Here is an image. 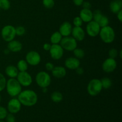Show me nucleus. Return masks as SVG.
<instances>
[{
  "mask_svg": "<svg viewBox=\"0 0 122 122\" xmlns=\"http://www.w3.org/2000/svg\"><path fill=\"white\" fill-rule=\"evenodd\" d=\"M122 50H121V51H120V55H119V56H120V58H122Z\"/></svg>",
  "mask_w": 122,
  "mask_h": 122,
  "instance_id": "obj_43",
  "label": "nucleus"
},
{
  "mask_svg": "<svg viewBox=\"0 0 122 122\" xmlns=\"http://www.w3.org/2000/svg\"><path fill=\"white\" fill-rule=\"evenodd\" d=\"M26 33V29L25 27L22 26H19L18 27H15V33L16 35L19 36H23L25 33Z\"/></svg>",
  "mask_w": 122,
  "mask_h": 122,
  "instance_id": "obj_33",
  "label": "nucleus"
},
{
  "mask_svg": "<svg viewBox=\"0 0 122 122\" xmlns=\"http://www.w3.org/2000/svg\"><path fill=\"white\" fill-rule=\"evenodd\" d=\"M0 9H1V8H0Z\"/></svg>",
  "mask_w": 122,
  "mask_h": 122,
  "instance_id": "obj_46",
  "label": "nucleus"
},
{
  "mask_svg": "<svg viewBox=\"0 0 122 122\" xmlns=\"http://www.w3.org/2000/svg\"><path fill=\"white\" fill-rule=\"evenodd\" d=\"M7 48L9 50L10 52H20L23 48V45L20 41L17 40H13L10 42H8Z\"/></svg>",
  "mask_w": 122,
  "mask_h": 122,
  "instance_id": "obj_19",
  "label": "nucleus"
},
{
  "mask_svg": "<svg viewBox=\"0 0 122 122\" xmlns=\"http://www.w3.org/2000/svg\"><path fill=\"white\" fill-rule=\"evenodd\" d=\"M51 45L50 44H48V43H45V44H44L43 45V48L45 51H50V48H51Z\"/></svg>",
  "mask_w": 122,
  "mask_h": 122,
  "instance_id": "obj_39",
  "label": "nucleus"
},
{
  "mask_svg": "<svg viewBox=\"0 0 122 122\" xmlns=\"http://www.w3.org/2000/svg\"><path fill=\"white\" fill-rule=\"evenodd\" d=\"M81 62L79 59L75 57H69L67 58L64 62V65L66 68L70 70H76L80 66Z\"/></svg>",
  "mask_w": 122,
  "mask_h": 122,
  "instance_id": "obj_15",
  "label": "nucleus"
},
{
  "mask_svg": "<svg viewBox=\"0 0 122 122\" xmlns=\"http://www.w3.org/2000/svg\"><path fill=\"white\" fill-rule=\"evenodd\" d=\"M93 20L96 21L101 27L108 26L109 24V20L106 15H104L102 12L99 10L94 11L93 13Z\"/></svg>",
  "mask_w": 122,
  "mask_h": 122,
  "instance_id": "obj_9",
  "label": "nucleus"
},
{
  "mask_svg": "<svg viewBox=\"0 0 122 122\" xmlns=\"http://www.w3.org/2000/svg\"><path fill=\"white\" fill-rule=\"evenodd\" d=\"M42 4L44 7L47 9H51L54 7V0H42Z\"/></svg>",
  "mask_w": 122,
  "mask_h": 122,
  "instance_id": "obj_29",
  "label": "nucleus"
},
{
  "mask_svg": "<svg viewBox=\"0 0 122 122\" xmlns=\"http://www.w3.org/2000/svg\"><path fill=\"white\" fill-rule=\"evenodd\" d=\"M0 122H5L3 120H0Z\"/></svg>",
  "mask_w": 122,
  "mask_h": 122,
  "instance_id": "obj_45",
  "label": "nucleus"
},
{
  "mask_svg": "<svg viewBox=\"0 0 122 122\" xmlns=\"http://www.w3.org/2000/svg\"><path fill=\"white\" fill-rule=\"evenodd\" d=\"M8 114V110L7 108L0 106V120H4L5 119Z\"/></svg>",
  "mask_w": 122,
  "mask_h": 122,
  "instance_id": "obj_32",
  "label": "nucleus"
},
{
  "mask_svg": "<svg viewBox=\"0 0 122 122\" xmlns=\"http://www.w3.org/2000/svg\"><path fill=\"white\" fill-rule=\"evenodd\" d=\"M71 35L76 41H82L85 37V32L81 27H74L71 30Z\"/></svg>",
  "mask_w": 122,
  "mask_h": 122,
  "instance_id": "obj_16",
  "label": "nucleus"
},
{
  "mask_svg": "<svg viewBox=\"0 0 122 122\" xmlns=\"http://www.w3.org/2000/svg\"><path fill=\"white\" fill-rule=\"evenodd\" d=\"M74 4L76 6H81L84 0H72Z\"/></svg>",
  "mask_w": 122,
  "mask_h": 122,
  "instance_id": "obj_38",
  "label": "nucleus"
},
{
  "mask_svg": "<svg viewBox=\"0 0 122 122\" xmlns=\"http://www.w3.org/2000/svg\"><path fill=\"white\" fill-rule=\"evenodd\" d=\"M6 122H15V117L12 113H8L5 117Z\"/></svg>",
  "mask_w": 122,
  "mask_h": 122,
  "instance_id": "obj_35",
  "label": "nucleus"
},
{
  "mask_svg": "<svg viewBox=\"0 0 122 122\" xmlns=\"http://www.w3.org/2000/svg\"><path fill=\"white\" fill-rule=\"evenodd\" d=\"M49 52L51 57L54 60L61 59L64 54V50L60 44H52Z\"/></svg>",
  "mask_w": 122,
  "mask_h": 122,
  "instance_id": "obj_12",
  "label": "nucleus"
},
{
  "mask_svg": "<svg viewBox=\"0 0 122 122\" xmlns=\"http://www.w3.org/2000/svg\"><path fill=\"white\" fill-rule=\"evenodd\" d=\"M6 83H7V80L5 77L1 73H0V92L5 89Z\"/></svg>",
  "mask_w": 122,
  "mask_h": 122,
  "instance_id": "obj_30",
  "label": "nucleus"
},
{
  "mask_svg": "<svg viewBox=\"0 0 122 122\" xmlns=\"http://www.w3.org/2000/svg\"><path fill=\"white\" fill-rule=\"evenodd\" d=\"M122 0H114L110 4V9L114 14H117L119 11L122 10Z\"/></svg>",
  "mask_w": 122,
  "mask_h": 122,
  "instance_id": "obj_22",
  "label": "nucleus"
},
{
  "mask_svg": "<svg viewBox=\"0 0 122 122\" xmlns=\"http://www.w3.org/2000/svg\"><path fill=\"white\" fill-rule=\"evenodd\" d=\"M63 36L58 31L54 32L50 37V41L52 44H59Z\"/></svg>",
  "mask_w": 122,
  "mask_h": 122,
  "instance_id": "obj_23",
  "label": "nucleus"
},
{
  "mask_svg": "<svg viewBox=\"0 0 122 122\" xmlns=\"http://www.w3.org/2000/svg\"><path fill=\"white\" fill-rule=\"evenodd\" d=\"M108 55H109V57L115 59L117 56H118L117 50L115 48H112L111 50H110L109 52H108Z\"/></svg>",
  "mask_w": 122,
  "mask_h": 122,
  "instance_id": "obj_34",
  "label": "nucleus"
},
{
  "mask_svg": "<svg viewBox=\"0 0 122 122\" xmlns=\"http://www.w3.org/2000/svg\"><path fill=\"white\" fill-rule=\"evenodd\" d=\"M101 27L100 25L94 20H91L88 23L86 27V33L91 37L97 36L100 33Z\"/></svg>",
  "mask_w": 122,
  "mask_h": 122,
  "instance_id": "obj_11",
  "label": "nucleus"
},
{
  "mask_svg": "<svg viewBox=\"0 0 122 122\" xmlns=\"http://www.w3.org/2000/svg\"><path fill=\"white\" fill-rule=\"evenodd\" d=\"M16 78L21 86L24 87L30 86L33 81L32 76L27 71H19Z\"/></svg>",
  "mask_w": 122,
  "mask_h": 122,
  "instance_id": "obj_8",
  "label": "nucleus"
},
{
  "mask_svg": "<svg viewBox=\"0 0 122 122\" xmlns=\"http://www.w3.org/2000/svg\"><path fill=\"white\" fill-rule=\"evenodd\" d=\"M1 37L5 42H10L14 40L16 36L15 27L12 25H6L2 27L1 32Z\"/></svg>",
  "mask_w": 122,
  "mask_h": 122,
  "instance_id": "obj_6",
  "label": "nucleus"
},
{
  "mask_svg": "<svg viewBox=\"0 0 122 122\" xmlns=\"http://www.w3.org/2000/svg\"><path fill=\"white\" fill-rule=\"evenodd\" d=\"M116 14H117V19L119 20L120 22H122V10H121L120 11H119Z\"/></svg>",
  "mask_w": 122,
  "mask_h": 122,
  "instance_id": "obj_41",
  "label": "nucleus"
},
{
  "mask_svg": "<svg viewBox=\"0 0 122 122\" xmlns=\"http://www.w3.org/2000/svg\"><path fill=\"white\" fill-rule=\"evenodd\" d=\"M76 73H77V75H83V73H84V70H83V68L81 67H77V69H76Z\"/></svg>",
  "mask_w": 122,
  "mask_h": 122,
  "instance_id": "obj_40",
  "label": "nucleus"
},
{
  "mask_svg": "<svg viewBox=\"0 0 122 122\" xmlns=\"http://www.w3.org/2000/svg\"><path fill=\"white\" fill-rule=\"evenodd\" d=\"M117 67V62L115 59L109 57L105 60L102 64V69L106 73H112Z\"/></svg>",
  "mask_w": 122,
  "mask_h": 122,
  "instance_id": "obj_14",
  "label": "nucleus"
},
{
  "mask_svg": "<svg viewBox=\"0 0 122 122\" xmlns=\"http://www.w3.org/2000/svg\"><path fill=\"white\" fill-rule=\"evenodd\" d=\"M35 81L39 87L44 88L50 86L51 82V79L49 73L45 71H41L37 73Z\"/></svg>",
  "mask_w": 122,
  "mask_h": 122,
  "instance_id": "obj_5",
  "label": "nucleus"
},
{
  "mask_svg": "<svg viewBox=\"0 0 122 122\" xmlns=\"http://www.w3.org/2000/svg\"><path fill=\"white\" fill-rule=\"evenodd\" d=\"M10 2L9 0H0V8L4 10H8L10 8Z\"/></svg>",
  "mask_w": 122,
  "mask_h": 122,
  "instance_id": "obj_28",
  "label": "nucleus"
},
{
  "mask_svg": "<svg viewBox=\"0 0 122 122\" xmlns=\"http://www.w3.org/2000/svg\"><path fill=\"white\" fill-rule=\"evenodd\" d=\"M54 67V65L51 62H48L45 64V69L47 71H52V69Z\"/></svg>",
  "mask_w": 122,
  "mask_h": 122,
  "instance_id": "obj_36",
  "label": "nucleus"
},
{
  "mask_svg": "<svg viewBox=\"0 0 122 122\" xmlns=\"http://www.w3.org/2000/svg\"><path fill=\"white\" fill-rule=\"evenodd\" d=\"M99 35L102 42L106 44H111L115 39V32L114 29L108 25L101 27Z\"/></svg>",
  "mask_w": 122,
  "mask_h": 122,
  "instance_id": "obj_3",
  "label": "nucleus"
},
{
  "mask_svg": "<svg viewBox=\"0 0 122 122\" xmlns=\"http://www.w3.org/2000/svg\"><path fill=\"white\" fill-rule=\"evenodd\" d=\"M1 99H2V97H1V94H0V103H1Z\"/></svg>",
  "mask_w": 122,
  "mask_h": 122,
  "instance_id": "obj_44",
  "label": "nucleus"
},
{
  "mask_svg": "<svg viewBox=\"0 0 122 122\" xmlns=\"http://www.w3.org/2000/svg\"><path fill=\"white\" fill-rule=\"evenodd\" d=\"M102 85V89H108L112 86V81L108 77H104L102 79L100 80Z\"/></svg>",
  "mask_w": 122,
  "mask_h": 122,
  "instance_id": "obj_26",
  "label": "nucleus"
},
{
  "mask_svg": "<svg viewBox=\"0 0 122 122\" xmlns=\"http://www.w3.org/2000/svg\"><path fill=\"white\" fill-rule=\"evenodd\" d=\"M21 104L17 98L11 99L7 104V110L12 114H16L21 110Z\"/></svg>",
  "mask_w": 122,
  "mask_h": 122,
  "instance_id": "obj_13",
  "label": "nucleus"
},
{
  "mask_svg": "<svg viewBox=\"0 0 122 122\" xmlns=\"http://www.w3.org/2000/svg\"><path fill=\"white\" fill-rule=\"evenodd\" d=\"M83 8H86V9H91V4L88 1H83L82 4Z\"/></svg>",
  "mask_w": 122,
  "mask_h": 122,
  "instance_id": "obj_37",
  "label": "nucleus"
},
{
  "mask_svg": "<svg viewBox=\"0 0 122 122\" xmlns=\"http://www.w3.org/2000/svg\"><path fill=\"white\" fill-rule=\"evenodd\" d=\"M25 60L29 65L36 66L41 63V57L38 52L35 51H30L26 54Z\"/></svg>",
  "mask_w": 122,
  "mask_h": 122,
  "instance_id": "obj_10",
  "label": "nucleus"
},
{
  "mask_svg": "<svg viewBox=\"0 0 122 122\" xmlns=\"http://www.w3.org/2000/svg\"><path fill=\"white\" fill-rule=\"evenodd\" d=\"M72 29L73 27L70 23L69 21H64L60 26L58 32L60 33L63 37L69 36L71 35Z\"/></svg>",
  "mask_w": 122,
  "mask_h": 122,
  "instance_id": "obj_17",
  "label": "nucleus"
},
{
  "mask_svg": "<svg viewBox=\"0 0 122 122\" xmlns=\"http://www.w3.org/2000/svg\"><path fill=\"white\" fill-rule=\"evenodd\" d=\"M28 65L25 60H20L18 61L17 68L19 71H26L28 69Z\"/></svg>",
  "mask_w": 122,
  "mask_h": 122,
  "instance_id": "obj_25",
  "label": "nucleus"
},
{
  "mask_svg": "<svg viewBox=\"0 0 122 122\" xmlns=\"http://www.w3.org/2000/svg\"><path fill=\"white\" fill-rule=\"evenodd\" d=\"M79 17L85 23H88L93 20V12L91 9L83 8L81 10Z\"/></svg>",
  "mask_w": 122,
  "mask_h": 122,
  "instance_id": "obj_18",
  "label": "nucleus"
},
{
  "mask_svg": "<svg viewBox=\"0 0 122 122\" xmlns=\"http://www.w3.org/2000/svg\"><path fill=\"white\" fill-rule=\"evenodd\" d=\"M51 99L53 102L58 103L61 102L63 99V96L61 92L58 91H54L51 95Z\"/></svg>",
  "mask_w": 122,
  "mask_h": 122,
  "instance_id": "obj_24",
  "label": "nucleus"
},
{
  "mask_svg": "<svg viewBox=\"0 0 122 122\" xmlns=\"http://www.w3.org/2000/svg\"><path fill=\"white\" fill-rule=\"evenodd\" d=\"M60 44L63 50L67 51H73L77 48V43L76 39L70 36L63 37Z\"/></svg>",
  "mask_w": 122,
  "mask_h": 122,
  "instance_id": "obj_7",
  "label": "nucleus"
},
{
  "mask_svg": "<svg viewBox=\"0 0 122 122\" xmlns=\"http://www.w3.org/2000/svg\"><path fill=\"white\" fill-rule=\"evenodd\" d=\"M19 71L16 66L13 65H9L5 68V73L6 75L10 78H16Z\"/></svg>",
  "mask_w": 122,
  "mask_h": 122,
  "instance_id": "obj_21",
  "label": "nucleus"
},
{
  "mask_svg": "<svg viewBox=\"0 0 122 122\" xmlns=\"http://www.w3.org/2000/svg\"><path fill=\"white\" fill-rule=\"evenodd\" d=\"M10 52V51H9V50H8V48H7V50H5V51H4V53H5V54H8Z\"/></svg>",
  "mask_w": 122,
  "mask_h": 122,
  "instance_id": "obj_42",
  "label": "nucleus"
},
{
  "mask_svg": "<svg viewBox=\"0 0 122 122\" xmlns=\"http://www.w3.org/2000/svg\"><path fill=\"white\" fill-rule=\"evenodd\" d=\"M21 105L26 107H32L35 106L38 102V95L34 91L30 89L21 91L17 96Z\"/></svg>",
  "mask_w": 122,
  "mask_h": 122,
  "instance_id": "obj_1",
  "label": "nucleus"
},
{
  "mask_svg": "<svg viewBox=\"0 0 122 122\" xmlns=\"http://www.w3.org/2000/svg\"><path fill=\"white\" fill-rule=\"evenodd\" d=\"M102 89L101 81L98 79H93L91 80L87 86V92L89 95L92 97L97 96Z\"/></svg>",
  "mask_w": 122,
  "mask_h": 122,
  "instance_id": "obj_4",
  "label": "nucleus"
},
{
  "mask_svg": "<svg viewBox=\"0 0 122 122\" xmlns=\"http://www.w3.org/2000/svg\"><path fill=\"white\" fill-rule=\"evenodd\" d=\"M51 73L54 77L60 79L65 77L67 71L65 67L63 66H54V69L51 71Z\"/></svg>",
  "mask_w": 122,
  "mask_h": 122,
  "instance_id": "obj_20",
  "label": "nucleus"
},
{
  "mask_svg": "<svg viewBox=\"0 0 122 122\" xmlns=\"http://www.w3.org/2000/svg\"><path fill=\"white\" fill-rule=\"evenodd\" d=\"M5 89L8 95L11 97H16L22 91V86L17 79L10 78L7 81Z\"/></svg>",
  "mask_w": 122,
  "mask_h": 122,
  "instance_id": "obj_2",
  "label": "nucleus"
},
{
  "mask_svg": "<svg viewBox=\"0 0 122 122\" xmlns=\"http://www.w3.org/2000/svg\"><path fill=\"white\" fill-rule=\"evenodd\" d=\"M83 21L79 16L75 17L73 20V23L75 27H81L83 25Z\"/></svg>",
  "mask_w": 122,
  "mask_h": 122,
  "instance_id": "obj_31",
  "label": "nucleus"
},
{
  "mask_svg": "<svg viewBox=\"0 0 122 122\" xmlns=\"http://www.w3.org/2000/svg\"><path fill=\"white\" fill-rule=\"evenodd\" d=\"M73 52L75 57L78 58V59H81V58H83L85 56V51L82 48H76L73 51Z\"/></svg>",
  "mask_w": 122,
  "mask_h": 122,
  "instance_id": "obj_27",
  "label": "nucleus"
}]
</instances>
